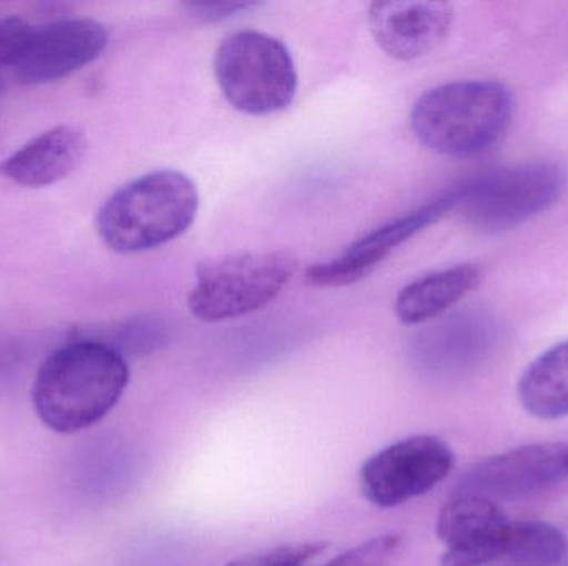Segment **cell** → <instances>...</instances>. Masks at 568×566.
<instances>
[{"label":"cell","mask_w":568,"mask_h":566,"mask_svg":"<svg viewBox=\"0 0 568 566\" xmlns=\"http://www.w3.org/2000/svg\"><path fill=\"white\" fill-rule=\"evenodd\" d=\"M125 356L99 339H79L53 351L32 388L37 418L57 434L99 424L129 385Z\"/></svg>","instance_id":"6da1fadb"},{"label":"cell","mask_w":568,"mask_h":566,"mask_svg":"<svg viewBox=\"0 0 568 566\" xmlns=\"http://www.w3.org/2000/svg\"><path fill=\"white\" fill-rule=\"evenodd\" d=\"M514 110V93L506 83L460 80L423 93L410 112V128L430 152L469 158L504 138Z\"/></svg>","instance_id":"7a4b0ae2"},{"label":"cell","mask_w":568,"mask_h":566,"mask_svg":"<svg viewBox=\"0 0 568 566\" xmlns=\"http://www.w3.org/2000/svg\"><path fill=\"white\" fill-rule=\"evenodd\" d=\"M199 208L195 182L176 169H160L116 189L99 209L97 233L112 251H149L189 231Z\"/></svg>","instance_id":"3957f363"},{"label":"cell","mask_w":568,"mask_h":566,"mask_svg":"<svg viewBox=\"0 0 568 566\" xmlns=\"http://www.w3.org/2000/svg\"><path fill=\"white\" fill-rule=\"evenodd\" d=\"M215 76L230 105L248 115L282 112L296 96L297 72L290 50L258 30H239L220 43Z\"/></svg>","instance_id":"277c9868"},{"label":"cell","mask_w":568,"mask_h":566,"mask_svg":"<svg viewBox=\"0 0 568 566\" xmlns=\"http://www.w3.org/2000/svg\"><path fill=\"white\" fill-rule=\"evenodd\" d=\"M297 269L290 253H239L210 259L196 269L189 308L205 322L229 321L278 298Z\"/></svg>","instance_id":"5b68a950"},{"label":"cell","mask_w":568,"mask_h":566,"mask_svg":"<svg viewBox=\"0 0 568 566\" xmlns=\"http://www.w3.org/2000/svg\"><path fill=\"white\" fill-rule=\"evenodd\" d=\"M566 188L556 163L534 162L487 173L456 192L464 218L483 233H503L552 208Z\"/></svg>","instance_id":"8992f818"},{"label":"cell","mask_w":568,"mask_h":566,"mask_svg":"<svg viewBox=\"0 0 568 566\" xmlns=\"http://www.w3.org/2000/svg\"><path fill=\"white\" fill-rule=\"evenodd\" d=\"M456 464L453 449L436 435H413L367 459L361 492L381 508L399 507L446 481Z\"/></svg>","instance_id":"52a82bcc"},{"label":"cell","mask_w":568,"mask_h":566,"mask_svg":"<svg viewBox=\"0 0 568 566\" xmlns=\"http://www.w3.org/2000/svg\"><path fill=\"white\" fill-rule=\"evenodd\" d=\"M568 481V441L523 445L467 469L453 492L490 501H520Z\"/></svg>","instance_id":"ba28073f"},{"label":"cell","mask_w":568,"mask_h":566,"mask_svg":"<svg viewBox=\"0 0 568 566\" xmlns=\"http://www.w3.org/2000/svg\"><path fill=\"white\" fill-rule=\"evenodd\" d=\"M106 43L109 32L92 19L29 25L10 72L23 85L55 82L99 59Z\"/></svg>","instance_id":"9c48e42d"},{"label":"cell","mask_w":568,"mask_h":566,"mask_svg":"<svg viewBox=\"0 0 568 566\" xmlns=\"http://www.w3.org/2000/svg\"><path fill=\"white\" fill-rule=\"evenodd\" d=\"M456 192L399 216L347 246L329 261L317 263L306 271V281L316 288H344L367 278L404 243L456 208Z\"/></svg>","instance_id":"30bf717a"},{"label":"cell","mask_w":568,"mask_h":566,"mask_svg":"<svg viewBox=\"0 0 568 566\" xmlns=\"http://www.w3.org/2000/svg\"><path fill=\"white\" fill-rule=\"evenodd\" d=\"M510 524L497 502L450 492L437 518V537L444 545L440 566L496 565Z\"/></svg>","instance_id":"8fae6325"},{"label":"cell","mask_w":568,"mask_h":566,"mask_svg":"<svg viewBox=\"0 0 568 566\" xmlns=\"http://www.w3.org/2000/svg\"><path fill=\"white\" fill-rule=\"evenodd\" d=\"M454 7L446 2H374L367 13L371 33L383 52L403 62L420 59L446 40Z\"/></svg>","instance_id":"7c38bea8"},{"label":"cell","mask_w":568,"mask_h":566,"mask_svg":"<svg viewBox=\"0 0 568 566\" xmlns=\"http://www.w3.org/2000/svg\"><path fill=\"white\" fill-rule=\"evenodd\" d=\"M500 344L499 322L484 311L447 316L423 336L424 368L439 374H466L493 358Z\"/></svg>","instance_id":"4fadbf2b"},{"label":"cell","mask_w":568,"mask_h":566,"mask_svg":"<svg viewBox=\"0 0 568 566\" xmlns=\"http://www.w3.org/2000/svg\"><path fill=\"white\" fill-rule=\"evenodd\" d=\"M85 150L87 138L80 130L55 126L3 159L0 175L26 188L55 185L79 166Z\"/></svg>","instance_id":"5bb4252c"},{"label":"cell","mask_w":568,"mask_h":566,"mask_svg":"<svg viewBox=\"0 0 568 566\" xmlns=\"http://www.w3.org/2000/svg\"><path fill=\"white\" fill-rule=\"evenodd\" d=\"M483 281L477 265H457L414 279L404 286L394 302V312L403 325L417 326L443 318Z\"/></svg>","instance_id":"9a60e30c"},{"label":"cell","mask_w":568,"mask_h":566,"mask_svg":"<svg viewBox=\"0 0 568 566\" xmlns=\"http://www.w3.org/2000/svg\"><path fill=\"white\" fill-rule=\"evenodd\" d=\"M520 404L544 421L568 418V339L537 356L520 375Z\"/></svg>","instance_id":"2e32d148"},{"label":"cell","mask_w":568,"mask_h":566,"mask_svg":"<svg viewBox=\"0 0 568 566\" xmlns=\"http://www.w3.org/2000/svg\"><path fill=\"white\" fill-rule=\"evenodd\" d=\"M567 554V537L559 527L542 521L510 524L506 547L497 566H556Z\"/></svg>","instance_id":"e0dca14e"},{"label":"cell","mask_w":568,"mask_h":566,"mask_svg":"<svg viewBox=\"0 0 568 566\" xmlns=\"http://www.w3.org/2000/svg\"><path fill=\"white\" fill-rule=\"evenodd\" d=\"M403 538L397 534L371 538L321 566H390L399 557Z\"/></svg>","instance_id":"ac0fdd59"},{"label":"cell","mask_w":568,"mask_h":566,"mask_svg":"<svg viewBox=\"0 0 568 566\" xmlns=\"http://www.w3.org/2000/svg\"><path fill=\"white\" fill-rule=\"evenodd\" d=\"M165 336L166 328L162 322L152 318H140L120 326L113 332L112 339L102 342L112 346L120 354L125 352L139 354V352L152 351L153 348L162 344Z\"/></svg>","instance_id":"d6986e66"},{"label":"cell","mask_w":568,"mask_h":566,"mask_svg":"<svg viewBox=\"0 0 568 566\" xmlns=\"http://www.w3.org/2000/svg\"><path fill=\"white\" fill-rule=\"evenodd\" d=\"M326 548L321 542L282 545L265 552L243 555L226 566H304Z\"/></svg>","instance_id":"ffe728a7"},{"label":"cell","mask_w":568,"mask_h":566,"mask_svg":"<svg viewBox=\"0 0 568 566\" xmlns=\"http://www.w3.org/2000/svg\"><path fill=\"white\" fill-rule=\"evenodd\" d=\"M258 7L256 2H189L186 12L202 22H220Z\"/></svg>","instance_id":"44dd1931"},{"label":"cell","mask_w":568,"mask_h":566,"mask_svg":"<svg viewBox=\"0 0 568 566\" xmlns=\"http://www.w3.org/2000/svg\"><path fill=\"white\" fill-rule=\"evenodd\" d=\"M0 85H2V82H0Z\"/></svg>","instance_id":"7402d4cb"}]
</instances>
